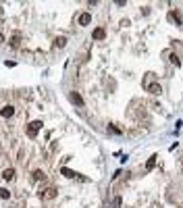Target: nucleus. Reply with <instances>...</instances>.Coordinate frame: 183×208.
Listing matches in <instances>:
<instances>
[{
	"mask_svg": "<svg viewBox=\"0 0 183 208\" xmlns=\"http://www.w3.org/2000/svg\"><path fill=\"white\" fill-rule=\"evenodd\" d=\"M144 87L150 92V94H154V96H158L160 92H162V87H160V83H156L154 81V77L152 75H148L146 79H144Z\"/></svg>",
	"mask_w": 183,
	"mask_h": 208,
	"instance_id": "f257e3e1",
	"label": "nucleus"
},
{
	"mask_svg": "<svg viewBox=\"0 0 183 208\" xmlns=\"http://www.w3.org/2000/svg\"><path fill=\"white\" fill-rule=\"evenodd\" d=\"M171 63H173L175 67H179V65H181V63H179V58H177V54H173V56H171Z\"/></svg>",
	"mask_w": 183,
	"mask_h": 208,
	"instance_id": "dca6fc26",
	"label": "nucleus"
},
{
	"mask_svg": "<svg viewBox=\"0 0 183 208\" xmlns=\"http://www.w3.org/2000/svg\"><path fill=\"white\" fill-rule=\"evenodd\" d=\"M0 44H4V36L2 34H0Z\"/></svg>",
	"mask_w": 183,
	"mask_h": 208,
	"instance_id": "f3484780",
	"label": "nucleus"
},
{
	"mask_svg": "<svg viewBox=\"0 0 183 208\" xmlns=\"http://www.w3.org/2000/svg\"><path fill=\"white\" fill-rule=\"evenodd\" d=\"M77 23H79V25H90L92 23V15L90 13H81L79 19H77Z\"/></svg>",
	"mask_w": 183,
	"mask_h": 208,
	"instance_id": "39448f33",
	"label": "nucleus"
},
{
	"mask_svg": "<svg viewBox=\"0 0 183 208\" xmlns=\"http://www.w3.org/2000/svg\"><path fill=\"white\" fill-rule=\"evenodd\" d=\"M154 166H156V156H150V158H148V163H146V168H148V171H152Z\"/></svg>",
	"mask_w": 183,
	"mask_h": 208,
	"instance_id": "4468645a",
	"label": "nucleus"
},
{
	"mask_svg": "<svg viewBox=\"0 0 183 208\" xmlns=\"http://www.w3.org/2000/svg\"><path fill=\"white\" fill-rule=\"evenodd\" d=\"M69 98H71V102H73V104H77V106H83V100H81V96H79L77 92H71V94H69Z\"/></svg>",
	"mask_w": 183,
	"mask_h": 208,
	"instance_id": "0eeeda50",
	"label": "nucleus"
},
{
	"mask_svg": "<svg viewBox=\"0 0 183 208\" xmlns=\"http://www.w3.org/2000/svg\"><path fill=\"white\" fill-rule=\"evenodd\" d=\"M2 179L13 181V179H15V168H4V171H2Z\"/></svg>",
	"mask_w": 183,
	"mask_h": 208,
	"instance_id": "6e6552de",
	"label": "nucleus"
},
{
	"mask_svg": "<svg viewBox=\"0 0 183 208\" xmlns=\"http://www.w3.org/2000/svg\"><path fill=\"white\" fill-rule=\"evenodd\" d=\"M0 198H2V200H6V198H10V192H8L6 187H0Z\"/></svg>",
	"mask_w": 183,
	"mask_h": 208,
	"instance_id": "2eb2a0df",
	"label": "nucleus"
},
{
	"mask_svg": "<svg viewBox=\"0 0 183 208\" xmlns=\"http://www.w3.org/2000/svg\"><path fill=\"white\" fill-rule=\"evenodd\" d=\"M8 42H10V46H13V48H17V46L21 44V36H19V34H15V36H13Z\"/></svg>",
	"mask_w": 183,
	"mask_h": 208,
	"instance_id": "f8f14e48",
	"label": "nucleus"
},
{
	"mask_svg": "<svg viewBox=\"0 0 183 208\" xmlns=\"http://www.w3.org/2000/svg\"><path fill=\"white\" fill-rule=\"evenodd\" d=\"M169 19H171V21H177V23L181 25V17H179L177 10H171V13H169Z\"/></svg>",
	"mask_w": 183,
	"mask_h": 208,
	"instance_id": "ddd939ff",
	"label": "nucleus"
},
{
	"mask_svg": "<svg viewBox=\"0 0 183 208\" xmlns=\"http://www.w3.org/2000/svg\"><path fill=\"white\" fill-rule=\"evenodd\" d=\"M0 115H2L4 119H10V117L15 115V106H10V104H8V106H4V108L0 110Z\"/></svg>",
	"mask_w": 183,
	"mask_h": 208,
	"instance_id": "423d86ee",
	"label": "nucleus"
},
{
	"mask_svg": "<svg viewBox=\"0 0 183 208\" xmlns=\"http://www.w3.org/2000/svg\"><path fill=\"white\" fill-rule=\"evenodd\" d=\"M33 179H36V181H44V179H46V173L42 171V168H36V171H33Z\"/></svg>",
	"mask_w": 183,
	"mask_h": 208,
	"instance_id": "1a4fd4ad",
	"label": "nucleus"
},
{
	"mask_svg": "<svg viewBox=\"0 0 183 208\" xmlns=\"http://www.w3.org/2000/svg\"><path fill=\"white\" fill-rule=\"evenodd\" d=\"M52 46H54V48H65V46H67V38H62V36H60V38H56Z\"/></svg>",
	"mask_w": 183,
	"mask_h": 208,
	"instance_id": "9d476101",
	"label": "nucleus"
},
{
	"mask_svg": "<svg viewBox=\"0 0 183 208\" xmlns=\"http://www.w3.org/2000/svg\"><path fill=\"white\" fill-rule=\"evenodd\" d=\"M60 173H62L65 177H69V179H73V177H77V173H75V171H71V168H67V166H65V168H60Z\"/></svg>",
	"mask_w": 183,
	"mask_h": 208,
	"instance_id": "9b49d317",
	"label": "nucleus"
},
{
	"mask_svg": "<svg viewBox=\"0 0 183 208\" xmlns=\"http://www.w3.org/2000/svg\"><path fill=\"white\" fill-rule=\"evenodd\" d=\"M40 129H42V121H31V123L27 125V135L29 137H36Z\"/></svg>",
	"mask_w": 183,
	"mask_h": 208,
	"instance_id": "f03ea898",
	"label": "nucleus"
},
{
	"mask_svg": "<svg viewBox=\"0 0 183 208\" xmlns=\"http://www.w3.org/2000/svg\"><path fill=\"white\" fill-rule=\"evenodd\" d=\"M92 38H94V40H104V38H106V31H104V27H96V29L92 31Z\"/></svg>",
	"mask_w": 183,
	"mask_h": 208,
	"instance_id": "20e7f679",
	"label": "nucleus"
},
{
	"mask_svg": "<svg viewBox=\"0 0 183 208\" xmlns=\"http://www.w3.org/2000/svg\"><path fill=\"white\" fill-rule=\"evenodd\" d=\"M40 196H42L44 200H54V198H56V189H54V187H46V189L40 192Z\"/></svg>",
	"mask_w": 183,
	"mask_h": 208,
	"instance_id": "7ed1b4c3",
	"label": "nucleus"
}]
</instances>
